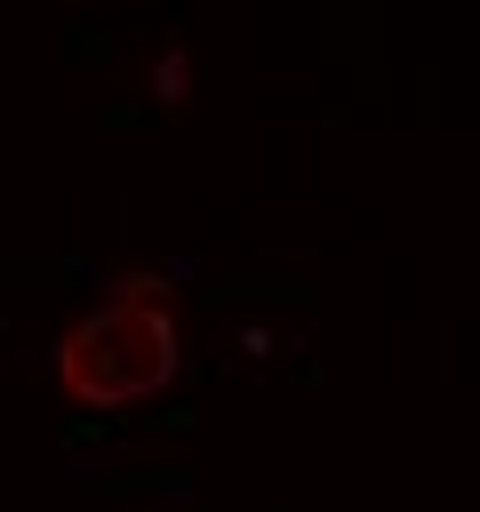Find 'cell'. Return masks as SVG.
I'll return each mask as SVG.
<instances>
[{
    "instance_id": "cell-1",
    "label": "cell",
    "mask_w": 480,
    "mask_h": 512,
    "mask_svg": "<svg viewBox=\"0 0 480 512\" xmlns=\"http://www.w3.org/2000/svg\"><path fill=\"white\" fill-rule=\"evenodd\" d=\"M168 280L160 272H128L112 288V304H96L88 320H72L56 336V384L88 408H120L144 400L176 376V312H168Z\"/></svg>"
}]
</instances>
